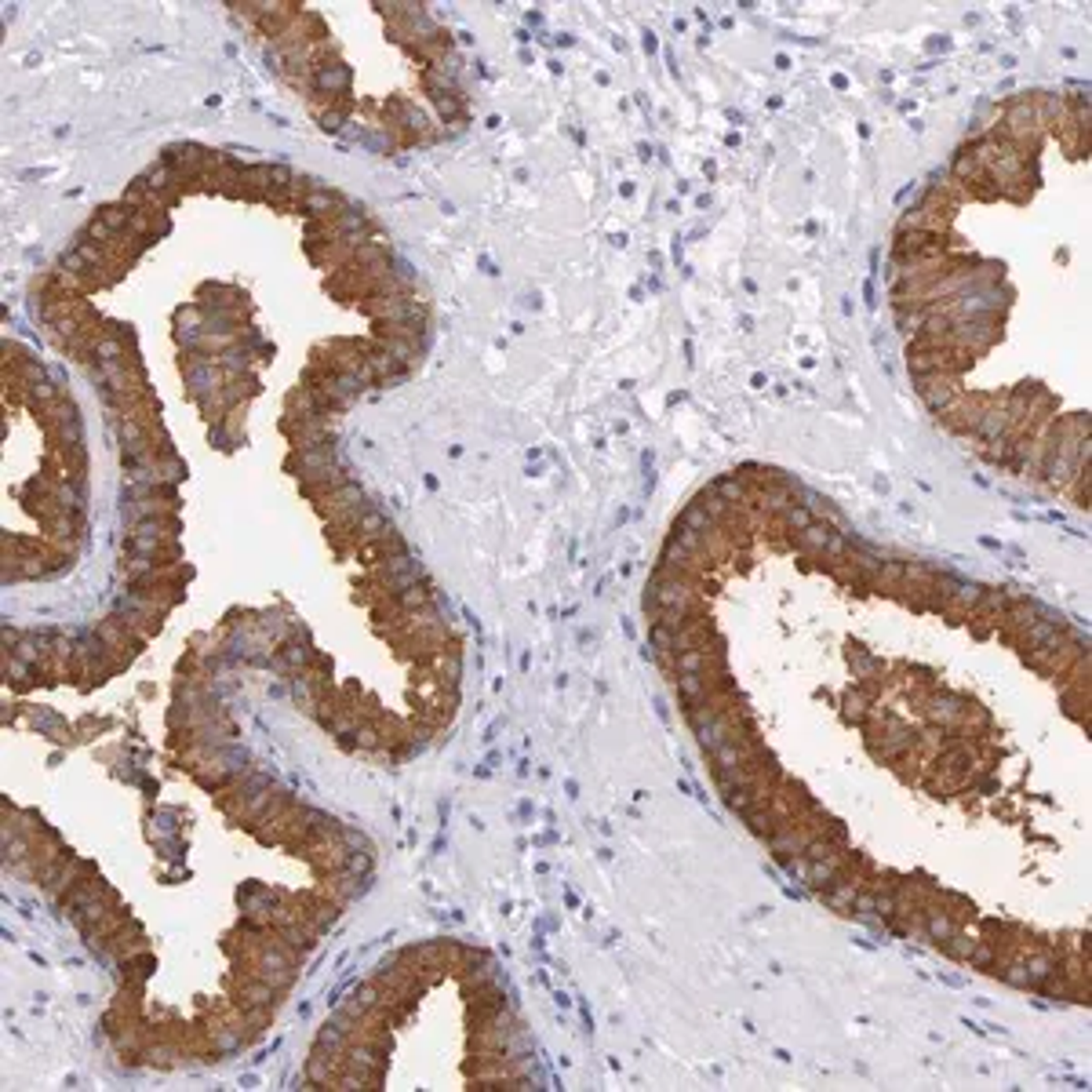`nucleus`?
Listing matches in <instances>:
<instances>
[{"label":"nucleus","mask_w":1092,"mask_h":1092,"mask_svg":"<svg viewBox=\"0 0 1092 1092\" xmlns=\"http://www.w3.org/2000/svg\"><path fill=\"white\" fill-rule=\"evenodd\" d=\"M1067 641H1071V630H1067V627L1049 623V619H1037V623H1031V627L1016 637V649L1024 652L1027 663H1034V667H1037V663H1045L1049 655H1056Z\"/></svg>","instance_id":"nucleus-1"},{"label":"nucleus","mask_w":1092,"mask_h":1092,"mask_svg":"<svg viewBox=\"0 0 1092 1092\" xmlns=\"http://www.w3.org/2000/svg\"><path fill=\"white\" fill-rule=\"evenodd\" d=\"M273 786V776L270 772H240V776H233L230 783H226V790H215V801H218V808H222L226 816H237V812H244L248 805H252L259 794H266Z\"/></svg>","instance_id":"nucleus-2"},{"label":"nucleus","mask_w":1092,"mask_h":1092,"mask_svg":"<svg viewBox=\"0 0 1092 1092\" xmlns=\"http://www.w3.org/2000/svg\"><path fill=\"white\" fill-rule=\"evenodd\" d=\"M950 252V240L943 230H896L892 237V262L922 259V255Z\"/></svg>","instance_id":"nucleus-3"},{"label":"nucleus","mask_w":1092,"mask_h":1092,"mask_svg":"<svg viewBox=\"0 0 1092 1092\" xmlns=\"http://www.w3.org/2000/svg\"><path fill=\"white\" fill-rule=\"evenodd\" d=\"M310 499H314L317 513L328 517V521H332V517H346V513L361 510V506L368 503L364 488L354 485V481H342V485H332V488H317V491H310Z\"/></svg>","instance_id":"nucleus-4"},{"label":"nucleus","mask_w":1092,"mask_h":1092,"mask_svg":"<svg viewBox=\"0 0 1092 1092\" xmlns=\"http://www.w3.org/2000/svg\"><path fill=\"white\" fill-rule=\"evenodd\" d=\"M95 630H99V637L106 641V649L113 652V659L121 663V667H124L128 659H135L139 652H143V637H139V630L131 627V623H124L117 612L109 615V619L99 623Z\"/></svg>","instance_id":"nucleus-5"},{"label":"nucleus","mask_w":1092,"mask_h":1092,"mask_svg":"<svg viewBox=\"0 0 1092 1092\" xmlns=\"http://www.w3.org/2000/svg\"><path fill=\"white\" fill-rule=\"evenodd\" d=\"M867 743L878 754H907L918 746V729H910L907 721H896V717H885L878 729L867 732Z\"/></svg>","instance_id":"nucleus-6"},{"label":"nucleus","mask_w":1092,"mask_h":1092,"mask_svg":"<svg viewBox=\"0 0 1092 1092\" xmlns=\"http://www.w3.org/2000/svg\"><path fill=\"white\" fill-rule=\"evenodd\" d=\"M922 710H925L928 721H936L940 729H954L958 721H969V714H976V703L965 699V696H958V692H940V696H932Z\"/></svg>","instance_id":"nucleus-7"},{"label":"nucleus","mask_w":1092,"mask_h":1092,"mask_svg":"<svg viewBox=\"0 0 1092 1092\" xmlns=\"http://www.w3.org/2000/svg\"><path fill=\"white\" fill-rule=\"evenodd\" d=\"M914 390L922 394L925 408L936 412V416H943V412L958 401V394H962L958 376H925V379H914Z\"/></svg>","instance_id":"nucleus-8"},{"label":"nucleus","mask_w":1092,"mask_h":1092,"mask_svg":"<svg viewBox=\"0 0 1092 1092\" xmlns=\"http://www.w3.org/2000/svg\"><path fill=\"white\" fill-rule=\"evenodd\" d=\"M987 404H990V397H980V394L965 397V394H958V401L943 412V423H947L950 430H958V434H972V430H976V423H980V416L987 412Z\"/></svg>","instance_id":"nucleus-9"},{"label":"nucleus","mask_w":1092,"mask_h":1092,"mask_svg":"<svg viewBox=\"0 0 1092 1092\" xmlns=\"http://www.w3.org/2000/svg\"><path fill=\"white\" fill-rule=\"evenodd\" d=\"M270 667L277 670V674H284V677L302 674V670L314 667V645H310V641H284V645H277V649H273Z\"/></svg>","instance_id":"nucleus-10"},{"label":"nucleus","mask_w":1092,"mask_h":1092,"mask_svg":"<svg viewBox=\"0 0 1092 1092\" xmlns=\"http://www.w3.org/2000/svg\"><path fill=\"white\" fill-rule=\"evenodd\" d=\"M314 91L321 99H335V95H342V91H350V69L342 66V62H328V66L321 69H314Z\"/></svg>","instance_id":"nucleus-11"},{"label":"nucleus","mask_w":1092,"mask_h":1092,"mask_svg":"<svg viewBox=\"0 0 1092 1092\" xmlns=\"http://www.w3.org/2000/svg\"><path fill=\"white\" fill-rule=\"evenodd\" d=\"M364 550H361V557L368 561V565H382V561H390V557H401V553H408V543H404V535L397 532H386V535H379V539H368V543H361Z\"/></svg>","instance_id":"nucleus-12"},{"label":"nucleus","mask_w":1092,"mask_h":1092,"mask_svg":"<svg viewBox=\"0 0 1092 1092\" xmlns=\"http://www.w3.org/2000/svg\"><path fill=\"white\" fill-rule=\"evenodd\" d=\"M178 535V521L175 517H146V521H131L128 539H157V543H175Z\"/></svg>","instance_id":"nucleus-13"},{"label":"nucleus","mask_w":1092,"mask_h":1092,"mask_svg":"<svg viewBox=\"0 0 1092 1092\" xmlns=\"http://www.w3.org/2000/svg\"><path fill=\"white\" fill-rule=\"evenodd\" d=\"M354 525H357V539L361 543H368V539H379V535H386V532H394V525H390V517L382 510H376L372 503H364L361 510H354Z\"/></svg>","instance_id":"nucleus-14"},{"label":"nucleus","mask_w":1092,"mask_h":1092,"mask_svg":"<svg viewBox=\"0 0 1092 1092\" xmlns=\"http://www.w3.org/2000/svg\"><path fill=\"white\" fill-rule=\"evenodd\" d=\"M342 208H346V197L342 193H335V190H314L306 200H302V215H314V218H332V215H339Z\"/></svg>","instance_id":"nucleus-15"},{"label":"nucleus","mask_w":1092,"mask_h":1092,"mask_svg":"<svg viewBox=\"0 0 1092 1092\" xmlns=\"http://www.w3.org/2000/svg\"><path fill=\"white\" fill-rule=\"evenodd\" d=\"M830 535H834V528L826 525V521H812V525L801 528V532H790V543L798 546V550H805V553H816V550H823V546L830 543Z\"/></svg>","instance_id":"nucleus-16"},{"label":"nucleus","mask_w":1092,"mask_h":1092,"mask_svg":"<svg viewBox=\"0 0 1092 1092\" xmlns=\"http://www.w3.org/2000/svg\"><path fill=\"white\" fill-rule=\"evenodd\" d=\"M707 488L714 491V495H721L724 503H732V506H739L746 499V485H743V478H736V473H724V478L710 481Z\"/></svg>","instance_id":"nucleus-17"},{"label":"nucleus","mask_w":1092,"mask_h":1092,"mask_svg":"<svg viewBox=\"0 0 1092 1092\" xmlns=\"http://www.w3.org/2000/svg\"><path fill=\"white\" fill-rule=\"evenodd\" d=\"M677 525H685V528H692V532H703V535H707V532H714V528H717V521L710 517V513H707L703 506L696 503V499H692V503L681 510V517H677Z\"/></svg>","instance_id":"nucleus-18"},{"label":"nucleus","mask_w":1092,"mask_h":1092,"mask_svg":"<svg viewBox=\"0 0 1092 1092\" xmlns=\"http://www.w3.org/2000/svg\"><path fill=\"white\" fill-rule=\"evenodd\" d=\"M26 397H29V401H33L37 404V408H44V412H48L51 408V404L55 401H59V382H55L51 376L48 379H37V382H29V390H26Z\"/></svg>","instance_id":"nucleus-19"},{"label":"nucleus","mask_w":1092,"mask_h":1092,"mask_svg":"<svg viewBox=\"0 0 1092 1092\" xmlns=\"http://www.w3.org/2000/svg\"><path fill=\"white\" fill-rule=\"evenodd\" d=\"M980 947V940H972V936H965V932H954L950 940H943L940 943V950L947 958H954V962H969L972 958V950Z\"/></svg>","instance_id":"nucleus-20"},{"label":"nucleus","mask_w":1092,"mask_h":1092,"mask_svg":"<svg viewBox=\"0 0 1092 1092\" xmlns=\"http://www.w3.org/2000/svg\"><path fill=\"white\" fill-rule=\"evenodd\" d=\"M48 419H51V426H81V408L69 397H59L48 408Z\"/></svg>","instance_id":"nucleus-21"},{"label":"nucleus","mask_w":1092,"mask_h":1092,"mask_svg":"<svg viewBox=\"0 0 1092 1092\" xmlns=\"http://www.w3.org/2000/svg\"><path fill=\"white\" fill-rule=\"evenodd\" d=\"M983 594H987V587H980V583H969V579H962V583H958V590H954V601H950V605L965 608V612H976V605L983 601Z\"/></svg>","instance_id":"nucleus-22"},{"label":"nucleus","mask_w":1092,"mask_h":1092,"mask_svg":"<svg viewBox=\"0 0 1092 1092\" xmlns=\"http://www.w3.org/2000/svg\"><path fill=\"white\" fill-rule=\"evenodd\" d=\"M812 521H816V510H812V506H805V503L786 506V513H783V528H786V535H790V532H801V528H808Z\"/></svg>","instance_id":"nucleus-23"},{"label":"nucleus","mask_w":1092,"mask_h":1092,"mask_svg":"<svg viewBox=\"0 0 1092 1092\" xmlns=\"http://www.w3.org/2000/svg\"><path fill=\"white\" fill-rule=\"evenodd\" d=\"M397 124H404L408 131H416V135H430V117L423 113V109H412V106H404V109H397Z\"/></svg>","instance_id":"nucleus-24"},{"label":"nucleus","mask_w":1092,"mask_h":1092,"mask_svg":"<svg viewBox=\"0 0 1092 1092\" xmlns=\"http://www.w3.org/2000/svg\"><path fill=\"white\" fill-rule=\"evenodd\" d=\"M372 867H376V852H350V860L342 863V870L357 878H372Z\"/></svg>","instance_id":"nucleus-25"},{"label":"nucleus","mask_w":1092,"mask_h":1092,"mask_svg":"<svg viewBox=\"0 0 1092 1092\" xmlns=\"http://www.w3.org/2000/svg\"><path fill=\"white\" fill-rule=\"evenodd\" d=\"M841 710H845V717H852V721L867 717V692H848V696L841 699Z\"/></svg>","instance_id":"nucleus-26"},{"label":"nucleus","mask_w":1092,"mask_h":1092,"mask_svg":"<svg viewBox=\"0 0 1092 1092\" xmlns=\"http://www.w3.org/2000/svg\"><path fill=\"white\" fill-rule=\"evenodd\" d=\"M342 121H346V109H339V106H328V109L317 113V124H321L324 131H339Z\"/></svg>","instance_id":"nucleus-27"},{"label":"nucleus","mask_w":1092,"mask_h":1092,"mask_svg":"<svg viewBox=\"0 0 1092 1092\" xmlns=\"http://www.w3.org/2000/svg\"><path fill=\"white\" fill-rule=\"evenodd\" d=\"M153 823H157L161 830H168V838H175V830L183 826V816L171 812V808H157V812H153Z\"/></svg>","instance_id":"nucleus-28"},{"label":"nucleus","mask_w":1092,"mask_h":1092,"mask_svg":"<svg viewBox=\"0 0 1092 1092\" xmlns=\"http://www.w3.org/2000/svg\"><path fill=\"white\" fill-rule=\"evenodd\" d=\"M342 841H346L350 852H372L368 834H361V830H342Z\"/></svg>","instance_id":"nucleus-29"},{"label":"nucleus","mask_w":1092,"mask_h":1092,"mask_svg":"<svg viewBox=\"0 0 1092 1092\" xmlns=\"http://www.w3.org/2000/svg\"><path fill=\"white\" fill-rule=\"evenodd\" d=\"M84 721H88V724H84V729H77V739H95L99 732L106 729L103 717H84Z\"/></svg>","instance_id":"nucleus-30"},{"label":"nucleus","mask_w":1092,"mask_h":1092,"mask_svg":"<svg viewBox=\"0 0 1092 1092\" xmlns=\"http://www.w3.org/2000/svg\"><path fill=\"white\" fill-rule=\"evenodd\" d=\"M364 146H368V150H376V153H390V150H394V143H386V135H368V139H364Z\"/></svg>","instance_id":"nucleus-31"},{"label":"nucleus","mask_w":1092,"mask_h":1092,"mask_svg":"<svg viewBox=\"0 0 1092 1092\" xmlns=\"http://www.w3.org/2000/svg\"><path fill=\"white\" fill-rule=\"evenodd\" d=\"M940 980L947 983V987H965V980L958 976V972H940Z\"/></svg>","instance_id":"nucleus-32"},{"label":"nucleus","mask_w":1092,"mask_h":1092,"mask_svg":"<svg viewBox=\"0 0 1092 1092\" xmlns=\"http://www.w3.org/2000/svg\"><path fill=\"white\" fill-rule=\"evenodd\" d=\"M980 546H987V550H1002V543H997L994 535H983V539H980Z\"/></svg>","instance_id":"nucleus-33"}]
</instances>
